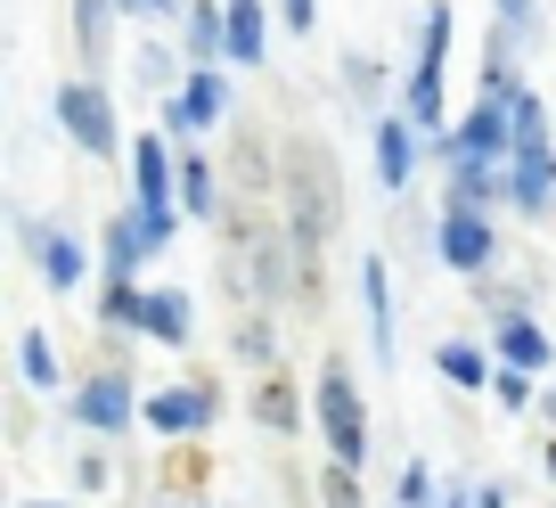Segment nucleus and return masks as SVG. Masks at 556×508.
<instances>
[{
    "label": "nucleus",
    "instance_id": "nucleus-1",
    "mask_svg": "<svg viewBox=\"0 0 556 508\" xmlns=\"http://www.w3.org/2000/svg\"><path fill=\"white\" fill-rule=\"evenodd\" d=\"M319 426H328L336 468H361V451H368V419H361V394H352V369H344V361L319 369Z\"/></svg>",
    "mask_w": 556,
    "mask_h": 508
},
{
    "label": "nucleus",
    "instance_id": "nucleus-2",
    "mask_svg": "<svg viewBox=\"0 0 556 508\" xmlns=\"http://www.w3.org/2000/svg\"><path fill=\"white\" fill-rule=\"evenodd\" d=\"M442 50H451V0L426 9V41H417V74H409V123H442Z\"/></svg>",
    "mask_w": 556,
    "mask_h": 508
},
{
    "label": "nucleus",
    "instance_id": "nucleus-3",
    "mask_svg": "<svg viewBox=\"0 0 556 508\" xmlns=\"http://www.w3.org/2000/svg\"><path fill=\"white\" fill-rule=\"evenodd\" d=\"M58 123H66V132L90 148V157H115V115H106V99H99L90 83L58 90Z\"/></svg>",
    "mask_w": 556,
    "mask_h": 508
},
{
    "label": "nucleus",
    "instance_id": "nucleus-4",
    "mask_svg": "<svg viewBox=\"0 0 556 508\" xmlns=\"http://www.w3.org/2000/svg\"><path fill=\"white\" fill-rule=\"evenodd\" d=\"M442 263H451V271H483V263H491V230H483V213H467V206L442 213Z\"/></svg>",
    "mask_w": 556,
    "mask_h": 508
},
{
    "label": "nucleus",
    "instance_id": "nucleus-5",
    "mask_svg": "<svg viewBox=\"0 0 556 508\" xmlns=\"http://www.w3.org/2000/svg\"><path fill=\"white\" fill-rule=\"evenodd\" d=\"M74 419L99 426V435H106V426H123V419H131V386H123L115 369H106V377H90V386L74 394Z\"/></svg>",
    "mask_w": 556,
    "mask_h": 508
},
{
    "label": "nucleus",
    "instance_id": "nucleus-6",
    "mask_svg": "<svg viewBox=\"0 0 556 508\" xmlns=\"http://www.w3.org/2000/svg\"><path fill=\"white\" fill-rule=\"evenodd\" d=\"M148 419H156L164 435H189V426L213 419V394H205V386H173V394H156V402H148Z\"/></svg>",
    "mask_w": 556,
    "mask_h": 508
},
{
    "label": "nucleus",
    "instance_id": "nucleus-7",
    "mask_svg": "<svg viewBox=\"0 0 556 508\" xmlns=\"http://www.w3.org/2000/svg\"><path fill=\"white\" fill-rule=\"evenodd\" d=\"M500 140H516V123H507V99H483V107L467 115V132H458V157H483V164H491V148H500Z\"/></svg>",
    "mask_w": 556,
    "mask_h": 508
},
{
    "label": "nucleus",
    "instance_id": "nucleus-8",
    "mask_svg": "<svg viewBox=\"0 0 556 508\" xmlns=\"http://www.w3.org/2000/svg\"><path fill=\"white\" fill-rule=\"evenodd\" d=\"M548 197H556V157L548 148H516V206L540 213Z\"/></svg>",
    "mask_w": 556,
    "mask_h": 508
},
{
    "label": "nucleus",
    "instance_id": "nucleus-9",
    "mask_svg": "<svg viewBox=\"0 0 556 508\" xmlns=\"http://www.w3.org/2000/svg\"><path fill=\"white\" fill-rule=\"evenodd\" d=\"M213 115H222V83H213V74L197 66V83H189V90L173 99V132H205Z\"/></svg>",
    "mask_w": 556,
    "mask_h": 508
},
{
    "label": "nucleus",
    "instance_id": "nucleus-10",
    "mask_svg": "<svg viewBox=\"0 0 556 508\" xmlns=\"http://www.w3.org/2000/svg\"><path fill=\"white\" fill-rule=\"evenodd\" d=\"M131 164H139V213H148V222H173V213H164V140H139Z\"/></svg>",
    "mask_w": 556,
    "mask_h": 508
},
{
    "label": "nucleus",
    "instance_id": "nucleus-11",
    "mask_svg": "<svg viewBox=\"0 0 556 508\" xmlns=\"http://www.w3.org/2000/svg\"><path fill=\"white\" fill-rule=\"evenodd\" d=\"M254 419L270 426V435H295V394H287V377H278V369H262V386H254Z\"/></svg>",
    "mask_w": 556,
    "mask_h": 508
},
{
    "label": "nucleus",
    "instance_id": "nucleus-12",
    "mask_svg": "<svg viewBox=\"0 0 556 508\" xmlns=\"http://www.w3.org/2000/svg\"><path fill=\"white\" fill-rule=\"evenodd\" d=\"M500 352H507L516 369H540V361H548V336H540L523 312H500Z\"/></svg>",
    "mask_w": 556,
    "mask_h": 508
},
{
    "label": "nucleus",
    "instance_id": "nucleus-13",
    "mask_svg": "<svg viewBox=\"0 0 556 508\" xmlns=\"http://www.w3.org/2000/svg\"><path fill=\"white\" fill-rule=\"evenodd\" d=\"M409 164H417L409 123H377V173H384V189H401V181H409Z\"/></svg>",
    "mask_w": 556,
    "mask_h": 508
},
{
    "label": "nucleus",
    "instance_id": "nucleus-14",
    "mask_svg": "<svg viewBox=\"0 0 556 508\" xmlns=\"http://www.w3.org/2000/svg\"><path fill=\"white\" fill-rule=\"evenodd\" d=\"M189 50H197V66L229 50V9H213V0H197V9H189Z\"/></svg>",
    "mask_w": 556,
    "mask_h": 508
},
{
    "label": "nucleus",
    "instance_id": "nucleus-15",
    "mask_svg": "<svg viewBox=\"0 0 556 508\" xmlns=\"http://www.w3.org/2000/svg\"><path fill=\"white\" fill-rule=\"evenodd\" d=\"M148 336H164V345H189V296H148Z\"/></svg>",
    "mask_w": 556,
    "mask_h": 508
},
{
    "label": "nucleus",
    "instance_id": "nucleus-16",
    "mask_svg": "<svg viewBox=\"0 0 556 508\" xmlns=\"http://www.w3.org/2000/svg\"><path fill=\"white\" fill-rule=\"evenodd\" d=\"M229 9V58H262V0H222Z\"/></svg>",
    "mask_w": 556,
    "mask_h": 508
},
{
    "label": "nucleus",
    "instance_id": "nucleus-17",
    "mask_svg": "<svg viewBox=\"0 0 556 508\" xmlns=\"http://www.w3.org/2000/svg\"><path fill=\"white\" fill-rule=\"evenodd\" d=\"M361 287H368V329H377V352L393 361V303H384V263H361Z\"/></svg>",
    "mask_w": 556,
    "mask_h": 508
},
{
    "label": "nucleus",
    "instance_id": "nucleus-18",
    "mask_svg": "<svg viewBox=\"0 0 556 508\" xmlns=\"http://www.w3.org/2000/svg\"><path fill=\"white\" fill-rule=\"evenodd\" d=\"M483 197H491V164L483 157H458V173H451V206H483Z\"/></svg>",
    "mask_w": 556,
    "mask_h": 508
},
{
    "label": "nucleus",
    "instance_id": "nucleus-19",
    "mask_svg": "<svg viewBox=\"0 0 556 508\" xmlns=\"http://www.w3.org/2000/svg\"><path fill=\"white\" fill-rule=\"evenodd\" d=\"M434 369L451 377V386H483V377H491V369H483V352H475V345H442V352H434Z\"/></svg>",
    "mask_w": 556,
    "mask_h": 508
},
{
    "label": "nucleus",
    "instance_id": "nucleus-20",
    "mask_svg": "<svg viewBox=\"0 0 556 508\" xmlns=\"http://www.w3.org/2000/svg\"><path fill=\"white\" fill-rule=\"evenodd\" d=\"M41 271H50L58 287H74V280H83V246H74V238H41Z\"/></svg>",
    "mask_w": 556,
    "mask_h": 508
},
{
    "label": "nucleus",
    "instance_id": "nucleus-21",
    "mask_svg": "<svg viewBox=\"0 0 556 508\" xmlns=\"http://www.w3.org/2000/svg\"><path fill=\"white\" fill-rule=\"evenodd\" d=\"M17 361H25V377H34V386H58V352H50V336H41V329H25Z\"/></svg>",
    "mask_w": 556,
    "mask_h": 508
},
{
    "label": "nucleus",
    "instance_id": "nucleus-22",
    "mask_svg": "<svg viewBox=\"0 0 556 508\" xmlns=\"http://www.w3.org/2000/svg\"><path fill=\"white\" fill-rule=\"evenodd\" d=\"M74 25H83V58H106V0H74Z\"/></svg>",
    "mask_w": 556,
    "mask_h": 508
},
{
    "label": "nucleus",
    "instance_id": "nucleus-23",
    "mask_svg": "<svg viewBox=\"0 0 556 508\" xmlns=\"http://www.w3.org/2000/svg\"><path fill=\"white\" fill-rule=\"evenodd\" d=\"M180 206H189V213H205V206H213V164H205V157L180 164Z\"/></svg>",
    "mask_w": 556,
    "mask_h": 508
},
{
    "label": "nucleus",
    "instance_id": "nucleus-24",
    "mask_svg": "<svg viewBox=\"0 0 556 508\" xmlns=\"http://www.w3.org/2000/svg\"><path fill=\"white\" fill-rule=\"evenodd\" d=\"M523 394H532V369H507V377H500V402L523 410Z\"/></svg>",
    "mask_w": 556,
    "mask_h": 508
},
{
    "label": "nucleus",
    "instance_id": "nucleus-25",
    "mask_svg": "<svg viewBox=\"0 0 556 508\" xmlns=\"http://www.w3.org/2000/svg\"><path fill=\"white\" fill-rule=\"evenodd\" d=\"M328 508H361V492H352V468L328 475Z\"/></svg>",
    "mask_w": 556,
    "mask_h": 508
},
{
    "label": "nucleus",
    "instance_id": "nucleus-26",
    "mask_svg": "<svg viewBox=\"0 0 556 508\" xmlns=\"http://www.w3.org/2000/svg\"><path fill=\"white\" fill-rule=\"evenodd\" d=\"M401 508H426V468H409V475H401Z\"/></svg>",
    "mask_w": 556,
    "mask_h": 508
},
{
    "label": "nucleus",
    "instance_id": "nucleus-27",
    "mask_svg": "<svg viewBox=\"0 0 556 508\" xmlns=\"http://www.w3.org/2000/svg\"><path fill=\"white\" fill-rule=\"evenodd\" d=\"M287 25H312V0H287Z\"/></svg>",
    "mask_w": 556,
    "mask_h": 508
},
{
    "label": "nucleus",
    "instance_id": "nucleus-28",
    "mask_svg": "<svg viewBox=\"0 0 556 508\" xmlns=\"http://www.w3.org/2000/svg\"><path fill=\"white\" fill-rule=\"evenodd\" d=\"M500 9H507V25H516V17H532V0H500Z\"/></svg>",
    "mask_w": 556,
    "mask_h": 508
},
{
    "label": "nucleus",
    "instance_id": "nucleus-29",
    "mask_svg": "<svg viewBox=\"0 0 556 508\" xmlns=\"http://www.w3.org/2000/svg\"><path fill=\"white\" fill-rule=\"evenodd\" d=\"M123 9H164V0H123Z\"/></svg>",
    "mask_w": 556,
    "mask_h": 508
},
{
    "label": "nucleus",
    "instance_id": "nucleus-30",
    "mask_svg": "<svg viewBox=\"0 0 556 508\" xmlns=\"http://www.w3.org/2000/svg\"><path fill=\"white\" fill-rule=\"evenodd\" d=\"M442 508H467V500H458V492H451V500H442Z\"/></svg>",
    "mask_w": 556,
    "mask_h": 508
},
{
    "label": "nucleus",
    "instance_id": "nucleus-31",
    "mask_svg": "<svg viewBox=\"0 0 556 508\" xmlns=\"http://www.w3.org/2000/svg\"><path fill=\"white\" fill-rule=\"evenodd\" d=\"M548 468H556V443H548Z\"/></svg>",
    "mask_w": 556,
    "mask_h": 508
}]
</instances>
